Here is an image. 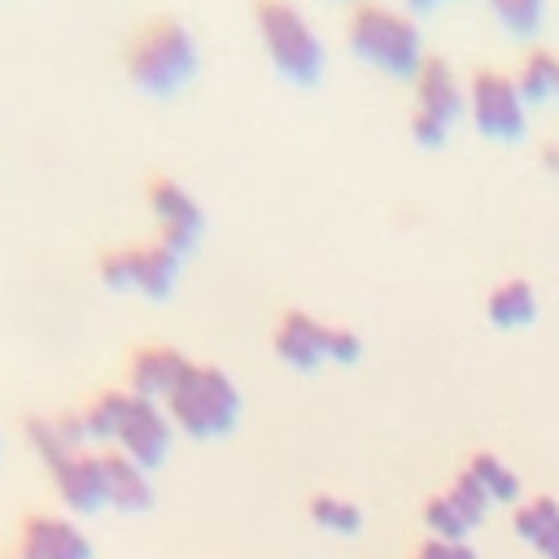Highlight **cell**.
<instances>
[{
  "mask_svg": "<svg viewBox=\"0 0 559 559\" xmlns=\"http://www.w3.org/2000/svg\"><path fill=\"white\" fill-rule=\"evenodd\" d=\"M122 70L148 96H170L197 74V39L183 17L157 9L140 17L122 39Z\"/></svg>",
  "mask_w": 559,
  "mask_h": 559,
  "instance_id": "obj_1",
  "label": "cell"
},
{
  "mask_svg": "<svg viewBox=\"0 0 559 559\" xmlns=\"http://www.w3.org/2000/svg\"><path fill=\"white\" fill-rule=\"evenodd\" d=\"M162 406H166V415H170V424L179 432H188V437H223L240 415V393L227 380V371L192 362Z\"/></svg>",
  "mask_w": 559,
  "mask_h": 559,
  "instance_id": "obj_2",
  "label": "cell"
},
{
  "mask_svg": "<svg viewBox=\"0 0 559 559\" xmlns=\"http://www.w3.org/2000/svg\"><path fill=\"white\" fill-rule=\"evenodd\" d=\"M345 35L349 44L384 66V70H397V74H415V66L424 61V48H419V31L406 13L380 4V0H354L349 17H345Z\"/></svg>",
  "mask_w": 559,
  "mask_h": 559,
  "instance_id": "obj_3",
  "label": "cell"
},
{
  "mask_svg": "<svg viewBox=\"0 0 559 559\" xmlns=\"http://www.w3.org/2000/svg\"><path fill=\"white\" fill-rule=\"evenodd\" d=\"M253 17L271 61L293 79H314L323 70V44L293 0H253Z\"/></svg>",
  "mask_w": 559,
  "mask_h": 559,
  "instance_id": "obj_4",
  "label": "cell"
},
{
  "mask_svg": "<svg viewBox=\"0 0 559 559\" xmlns=\"http://www.w3.org/2000/svg\"><path fill=\"white\" fill-rule=\"evenodd\" d=\"M179 258L170 245L162 240H127V245H109L96 253V275L109 288H135L144 297H166L179 280Z\"/></svg>",
  "mask_w": 559,
  "mask_h": 559,
  "instance_id": "obj_5",
  "label": "cell"
},
{
  "mask_svg": "<svg viewBox=\"0 0 559 559\" xmlns=\"http://www.w3.org/2000/svg\"><path fill=\"white\" fill-rule=\"evenodd\" d=\"M144 201L153 210V223H157V240L170 245L175 253H188L197 240H201V227H205V214H201V201L175 179V175H162L153 170L144 179Z\"/></svg>",
  "mask_w": 559,
  "mask_h": 559,
  "instance_id": "obj_6",
  "label": "cell"
},
{
  "mask_svg": "<svg viewBox=\"0 0 559 559\" xmlns=\"http://www.w3.org/2000/svg\"><path fill=\"white\" fill-rule=\"evenodd\" d=\"M170 441H175V424H170L166 406L131 393V406H127V419H122V428H118L114 450H122V454L135 459L144 472H153V467L170 454Z\"/></svg>",
  "mask_w": 559,
  "mask_h": 559,
  "instance_id": "obj_7",
  "label": "cell"
},
{
  "mask_svg": "<svg viewBox=\"0 0 559 559\" xmlns=\"http://www.w3.org/2000/svg\"><path fill=\"white\" fill-rule=\"evenodd\" d=\"M22 559H92V542L70 515H26L17 533Z\"/></svg>",
  "mask_w": 559,
  "mask_h": 559,
  "instance_id": "obj_8",
  "label": "cell"
},
{
  "mask_svg": "<svg viewBox=\"0 0 559 559\" xmlns=\"http://www.w3.org/2000/svg\"><path fill=\"white\" fill-rule=\"evenodd\" d=\"M472 109H476L480 127H489V131H520L524 127L520 83L511 74H502L498 66H476V74H472Z\"/></svg>",
  "mask_w": 559,
  "mask_h": 559,
  "instance_id": "obj_9",
  "label": "cell"
},
{
  "mask_svg": "<svg viewBox=\"0 0 559 559\" xmlns=\"http://www.w3.org/2000/svg\"><path fill=\"white\" fill-rule=\"evenodd\" d=\"M192 362L175 345H140L127 362V389L148 402H166Z\"/></svg>",
  "mask_w": 559,
  "mask_h": 559,
  "instance_id": "obj_10",
  "label": "cell"
},
{
  "mask_svg": "<svg viewBox=\"0 0 559 559\" xmlns=\"http://www.w3.org/2000/svg\"><path fill=\"white\" fill-rule=\"evenodd\" d=\"M52 472V489L61 498V507H70L74 515H92L105 507V480H100V454H66L57 463H48Z\"/></svg>",
  "mask_w": 559,
  "mask_h": 559,
  "instance_id": "obj_11",
  "label": "cell"
},
{
  "mask_svg": "<svg viewBox=\"0 0 559 559\" xmlns=\"http://www.w3.org/2000/svg\"><path fill=\"white\" fill-rule=\"evenodd\" d=\"M26 441H31V450H35L44 463H57V459H66V454L87 450L92 432H87L83 411H70V415H31V419H26Z\"/></svg>",
  "mask_w": 559,
  "mask_h": 559,
  "instance_id": "obj_12",
  "label": "cell"
},
{
  "mask_svg": "<svg viewBox=\"0 0 559 559\" xmlns=\"http://www.w3.org/2000/svg\"><path fill=\"white\" fill-rule=\"evenodd\" d=\"M100 480H105V507H114V511H144V507H153L148 472L135 459H127L122 450H105L100 454Z\"/></svg>",
  "mask_w": 559,
  "mask_h": 559,
  "instance_id": "obj_13",
  "label": "cell"
},
{
  "mask_svg": "<svg viewBox=\"0 0 559 559\" xmlns=\"http://www.w3.org/2000/svg\"><path fill=\"white\" fill-rule=\"evenodd\" d=\"M328 328L306 310H284V319L275 323V354L288 358L293 367H314L328 358Z\"/></svg>",
  "mask_w": 559,
  "mask_h": 559,
  "instance_id": "obj_14",
  "label": "cell"
},
{
  "mask_svg": "<svg viewBox=\"0 0 559 559\" xmlns=\"http://www.w3.org/2000/svg\"><path fill=\"white\" fill-rule=\"evenodd\" d=\"M459 105H463V87H459L454 70L441 57L424 52V61L415 66V109H428L441 122H450Z\"/></svg>",
  "mask_w": 559,
  "mask_h": 559,
  "instance_id": "obj_15",
  "label": "cell"
},
{
  "mask_svg": "<svg viewBox=\"0 0 559 559\" xmlns=\"http://www.w3.org/2000/svg\"><path fill=\"white\" fill-rule=\"evenodd\" d=\"M515 533L533 542L546 559H559V507L550 498H537L528 507H515Z\"/></svg>",
  "mask_w": 559,
  "mask_h": 559,
  "instance_id": "obj_16",
  "label": "cell"
},
{
  "mask_svg": "<svg viewBox=\"0 0 559 559\" xmlns=\"http://www.w3.org/2000/svg\"><path fill=\"white\" fill-rule=\"evenodd\" d=\"M127 406H131V389H105V393H96L83 406V419H87L92 441H118V428L127 419Z\"/></svg>",
  "mask_w": 559,
  "mask_h": 559,
  "instance_id": "obj_17",
  "label": "cell"
},
{
  "mask_svg": "<svg viewBox=\"0 0 559 559\" xmlns=\"http://www.w3.org/2000/svg\"><path fill=\"white\" fill-rule=\"evenodd\" d=\"M467 472L480 480V489L489 493V502H515L520 498V480H515V472L498 454H476Z\"/></svg>",
  "mask_w": 559,
  "mask_h": 559,
  "instance_id": "obj_18",
  "label": "cell"
},
{
  "mask_svg": "<svg viewBox=\"0 0 559 559\" xmlns=\"http://www.w3.org/2000/svg\"><path fill=\"white\" fill-rule=\"evenodd\" d=\"M310 520H314L319 528H328V533H358V524H362L358 507L345 502V498H332V493L310 498Z\"/></svg>",
  "mask_w": 559,
  "mask_h": 559,
  "instance_id": "obj_19",
  "label": "cell"
},
{
  "mask_svg": "<svg viewBox=\"0 0 559 559\" xmlns=\"http://www.w3.org/2000/svg\"><path fill=\"white\" fill-rule=\"evenodd\" d=\"M489 310H493V319H502V323L528 319V310H533V288H528V280H502V284L489 293Z\"/></svg>",
  "mask_w": 559,
  "mask_h": 559,
  "instance_id": "obj_20",
  "label": "cell"
},
{
  "mask_svg": "<svg viewBox=\"0 0 559 559\" xmlns=\"http://www.w3.org/2000/svg\"><path fill=\"white\" fill-rule=\"evenodd\" d=\"M445 498H450V507L463 515V524H467V528H476V524L485 520V511H489V493L480 489V480H476L472 472H463V476L445 489Z\"/></svg>",
  "mask_w": 559,
  "mask_h": 559,
  "instance_id": "obj_21",
  "label": "cell"
},
{
  "mask_svg": "<svg viewBox=\"0 0 559 559\" xmlns=\"http://www.w3.org/2000/svg\"><path fill=\"white\" fill-rule=\"evenodd\" d=\"M555 66H559V57L550 52V48H533L528 57H524V66H520V92L524 96H546V92H555Z\"/></svg>",
  "mask_w": 559,
  "mask_h": 559,
  "instance_id": "obj_22",
  "label": "cell"
},
{
  "mask_svg": "<svg viewBox=\"0 0 559 559\" xmlns=\"http://www.w3.org/2000/svg\"><path fill=\"white\" fill-rule=\"evenodd\" d=\"M424 520H428L432 537H441V542H463V537H467V524H463V515L450 507V498H445V493H441V498H432V502L424 507Z\"/></svg>",
  "mask_w": 559,
  "mask_h": 559,
  "instance_id": "obj_23",
  "label": "cell"
},
{
  "mask_svg": "<svg viewBox=\"0 0 559 559\" xmlns=\"http://www.w3.org/2000/svg\"><path fill=\"white\" fill-rule=\"evenodd\" d=\"M493 9H498L515 31H528V26L542 17V0H493Z\"/></svg>",
  "mask_w": 559,
  "mask_h": 559,
  "instance_id": "obj_24",
  "label": "cell"
},
{
  "mask_svg": "<svg viewBox=\"0 0 559 559\" xmlns=\"http://www.w3.org/2000/svg\"><path fill=\"white\" fill-rule=\"evenodd\" d=\"M419 559H476V550H472L467 542H441V537H432V542L419 550Z\"/></svg>",
  "mask_w": 559,
  "mask_h": 559,
  "instance_id": "obj_25",
  "label": "cell"
},
{
  "mask_svg": "<svg viewBox=\"0 0 559 559\" xmlns=\"http://www.w3.org/2000/svg\"><path fill=\"white\" fill-rule=\"evenodd\" d=\"M354 354H358V336H354L349 328H336V323H332V328H328V358H341V362H345V358H354Z\"/></svg>",
  "mask_w": 559,
  "mask_h": 559,
  "instance_id": "obj_26",
  "label": "cell"
},
{
  "mask_svg": "<svg viewBox=\"0 0 559 559\" xmlns=\"http://www.w3.org/2000/svg\"><path fill=\"white\" fill-rule=\"evenodd\" d=\"M555 92H559V66H555Z\"/></svg>",
  "mask_w": 559,
  "mask_h": 559,
  "instance_id": "obj_27",
  "label": "cell"
},
{
  "mask_svg": "<svg viewBox=\"0 0 559 559\" xmlns=\"http://www.w3.org/2000/svg\"><path fill=\"white\" fill-rule=\"evenodd\" d=\"M415 4H432V0H415Z\"/></svg>",
  "mask_w": 559,
  "mask_h": 559,
  "instance_id": "obj_28",
  "label": "cell"
},
{
  "mask_svg": "<svg viewBox=\"0 0 559 559\" xmlns=\"http://www.w3.org/2000/svg\"><path fill=\"white\" fill-rule=\"evenodd\" d=\"M9 559H22V555H9Z\"/></svg>",
  "mask_w": 559,
  "mask_h": 559,
  "instance_id": "obj_29",
  "label": "cell"
}]
</instances>
